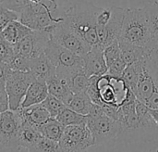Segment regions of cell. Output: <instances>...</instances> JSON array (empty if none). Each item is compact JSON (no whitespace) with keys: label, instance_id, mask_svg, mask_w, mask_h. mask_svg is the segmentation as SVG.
I'll list each match as a JSON object with an SVG mask.
<instances>
[{"label":"cell","instance_id":"obj_1","mask_svg":"<svg viewBox=\"0 0 158 152\" xmlns=\"http://www.w3.org/2000/svg\"><path fill=\"white\" fill-rule=\"evenodd\" d=\"M118 121L120 124L118 139L128 143L152 141L158 138V124L149 112V108L136 100L134 111L121 113Z\"/></svg>","mask_w":158,"mask_h":152},{"label":"cell","instance_id":"obj_2","mask_svg":"<svg viewBox=\"0 0 158 152\" xmlns=\"http://www.w3.org/2000/svg\"><path fill=\"white\" fill-rule=\"evenodd\" d=\"M101 7L91 2H78L66 8L63 23L91 47L99 46L96 19Z\"/></svg>","mask_w":158,"mask_h":152},{"label":"cell","instance_id":"obj_3","mask_svg":"<svg viewBox=\"0 0 158 152\" xmlns=\"http://www.w3.org/2000/svg\"><path fill=\"white\" fill-rule=\"evenodd\" d=\"M118 40L146 48L152 46L149 22L143 7L125 9Z\"/></svg>","mask_w":158,"mask_h":152},{"label":"cell","instance_id":"obj_4","mask_svg":"<svg viewBox=\"0 0 158 152\" xmlns=\"http://www.w3.org/2000/svg\"><path fill=\"white\" fill-rule=\"evenodd\" d=\"M44 54L56 68V76L66 81L72 74L83 71L82 57L61 46L50 38Z\"/></svg>","mask_w":158,"mask_h":152},{"label":"cell","instance_id":"obj_5","mask_svg":"<svg viewBox=\"0 0 158 152\" xmlns=\"http://www.w3.org/2000/svg\"><path fill=\"white\" fill-rule=\"evenodd\" d=\"M19 20L33 31L48 30L54 24L62 21L63 18H56L51 7L44 2L28 3L19 12Z\"/></svg>","mask_w":158,"mask_h":152},{"label":"cell","instance_id":"obj_6","mask_svg":"<svg viewBox=\"0 0 158 152\" xmlns=\"http://www.w3.org/2000/svg\"><path fill=\"white\" fill-rule=\"evenodd\" d=\"M87 116L86 125L92 133L94 146H108L118 139L120 124L105 112L96 116Z\"/></svg>","mask_w":158,"mask_h":152},{"label":"cell","instance_id":"obj_7","mask_svg":"<svg viewBox=\"0 0 158 152\" xmlns=\"http://www.w3.org/2000/svg\"><path fill=\"white\" fill-rule=\"evenodd\" d=\"M34 80L35 77L31 72L9 71L5 85L8 98L9 110L17 111L20 108L26 92Z\"/></svg>","mask_w":158,"mask_h":152},{"label":"cell","instance_id":"obj_8","mask_svg":"<svg viewBox=\"0 0 158 152\" xmlns=\"http://www.w3.org/2000/svg\"><path fill=\"white\" fill-rule=\"evenodd\" d=\"M59 145L63 152H87L94 141L86 124L70 125L65 127Z\"/></svg>","mask_w":158,"mask_h":152},{"label":"cell","instance_id":"obj_9","mask_svg":"<svg viewBox=\"0 0 158 152\" xmlns=\"http://www.w3.org/2000/svg\"><path fill=\"white\" fill-rule=\"evenodd\" d=\"M48 30L52 40L81 57L85 56L92 48L78 34L67 27L63 20L54 24Z\"/></svg>","mask_w":158,"mask_h":152},{"label":"cell","instance_id":"obj_10","mask_svg":"<svg viewBox=\"0 0 158 152\" xmlns=\"http://www.w3.org/2000/svg\"><path fill=\"white\" fill-rule=\"evenodd\" d=\"M21 124L18 111L7 110L0 113V148L19 150L18 136Z\"/></svg>","mask_w":158,"mask_h":152},{"label":"cell","instance_id":"obj_11","mask_svg":"<svg viewBox=\"0 0 158 152\" xmlns=\"http://www.w3.org/2000/svg\"><path fill=\"white\" fill-rule=\"evenodd\" d=\"M50 38L49 30H32L20 42L14 46L15 54H19L29 59H35L44 53Z\"/></svg>","mask_w":158,"mask_h":152},{"label":"cell","instance_id":"obj_12","mask_svg":"<svg viewBox=\"0 0 158 152\" xmlns=\"http://www.w3.org/2000/svg\"><path fill=\"white\" fill-rule=\"evenodd\" d=\"M111 19L106 26H97L96 32L99 39V46L103 49L118 40L122 27V21L125 9L122 7L113 6L111 7Z\"/></svg>","mask_w":158,"mask_h":152},{"label":"cell","instance_id":"obj_13","mask_svg":"<svg viewBox=\"0 0 158 152\" xmlns=\"http://www.w3.org/2000/svg\"><path fill=\"white\" fill-rule=\"evenodd\" d=\"M103 50L104 49L100 46H94L82 57L83 71L89 77L103 76L107 73L108 67L105 60Z\"/></svg>","mask_w":158,"mask_h":152},{"label":"cell","instance_id":"obj_14","mask_svg":"<svg viewBox=\"0 0 158 152\" xmlns=\"http://www.w3.org/2000/svg\"><path fill=\"white\" fill-rule=\"evenodd\" d=\"M156 87H157V85H156V79H155L150 68L148 67V65L146 63V59H145L134 94L138 100H140L145 104L147 102V100L155 93Z\"/></svg>","mask_w":158,"mask_h":152},{"label":"cell","instance_id":"obj_15","mask_svg":"<svg viewBox=\"0 0 158 152\" xmlns=\"http://www.w3.org/2000/svg\"><path fill=\"white\" fill-rule=\"evenodd\" d=\"M48 88L45 81L35 79L29 86L21 102L20 108H27L35 104H41L48 96Z\"/></svg>","mask_w":158,"mask_h":152},{"label":"cell","instance_id":"obj_16","mask_svg":"<svg viewBox=\"0 0 158 152\" xmlns=\"http://www.w3.org/2000/svg\"><path fill=\"white\" fill-rule=\"evenodd\" d=\"M17 111L19 113L22 122L25 121L38 128L51 118L49 112L42 104H35L27 108H19Z\"/></svg>","mask_w":158,"mask_h":152},{"label":"cell","instance_id":"obj_17","mask_svg":"<svg viewBox=\"0 0 158 152\" xmlns=\"http://www.w3.org/2000/svg\"><path fill=\"white\" fill-rule=\"evenodd\" d=\"M30 72L34 75L35 79H40L45 82L56 74L55 66L51 63L44 53L31 59Z\"/></svg>","mask_w":158,"mask_h":152},{"label":"cell","instance_id":"obj_18","mask_svg":"<svg viewBox=\"0 0 158 152\" xmlns=\"http://www.w3.org/2000/svg\"><path fill=\"white\" fill-rule=\"evenodd\" d=\"M46 84L49 94L60 99L67 106L69 100L71 99L72 96L74 95L70 90L68 82L65 79L59 78L56 74L50 79H48L46 81Z\"/></svg>","mask_w":158,"mask_h":152},{"label":"cell","instance_id":"obj_19","mask_svg":"<svg viewBox=\"0 0 158 152\" xmlns=\"http://www.w3.org/2000/svg\"><path fill=\"white\" fill-rule=\"evenodd\" d=\"M31 31L32 30L22 24L19 20H14L6 25V27L0 33V36L9 44L15 46L25 36H27Z\"/></svg>","mask_w":158,"mask_h":152},{"label":"cell","instance_id":"obj_20","mask_svg":"<svg viewBox=\"0 0 158 152\" xmlns=\"http://www.w3.org/2000/svg\"><path fill=\"white\" fill-rule=\"evenodd\" d=\"M118 45L121 51V57L128 65L148 57L149 49L146 47L138 46L120 40H118Z\"/></svg>","mask_w":158,"mask_h":152},{"label":"cell","instance_id":"obj_21","mask_svg":"<svg viewBox=\"0 0 158 152\" xmlns=\"http://www.w3.org/2000/svg\"><path fill=\"white\" fill-rule=\"evenodd\" d=\"M42 137V134L40 133V130L38 127H35L29 123L23 121L18 136V142L19 149H26L28 150L31 148L40 137Z\"/></svg>","mask_w":158,"mask_h":152},{"label":"cell","instance_id":"obj_22","mask_svg":"<svg viewBox=\"0 0 158 152\" xmlns=\"http://www.w3.org/2000/svg\"><path fill=\"white\" fill-rule=\"evenodd\" d=\"M143 8L146 12L149 22L152 38V46L150 48H152L158 46V2L148 1L144 4Z\"/></svg>","mask_w":158,"mask_h":152},{"label":"cell","instance_id":"obj_23","mask_svg":"<svg viewBox=\"0 0 158 152\" xmlns=\"http://www.w3.org/2000/svg\"><path fill=\"white\" fill-rule=\"evenodd\" d=\"M143 59L141 60H138L136 62H133L131 64H129L127 66V68L125 69L122 76H121L122 79L124 80V82L126 83L127 86L131 90H132L133 93L136 90L137 83H138L139 77H140V74L142 72V70H143V63H144V59Z\"/></svg>","mask_w":158,"mask_h":152},{"label":"cell","instance_id":"obj_24","mask_svg":"<svg viewBox=\"0 0 158 152\" xmlns=\"http://www.w3.org/2000/svg\"><path fill=\"white\" fill-rule=\"evenodd\" d=\"M65 126L61 124L56 118H49L44 124L39 127L40 133L43 137L59 142L63 133H64Z\"/></svg>","mask_w":158,"mask_h":152},{"label":"cell","instance_id":"obj_25","mask_svg":"<svg viewBox=\"0 0 158 152\" xmlns=\"http://www.w3.org/2000/svg\"><path fill=\"white\" fill-rule=\"evenodd\" d=\"M93 104L94 103L90 98V97L88 96V94L84 92V93L74 94L71 99L69 100V102L68 103L67 107L80 114L86 116L89 114Z\"/></svg>","mask_w":158,"mask_h":152},{"label":"cell","instance_id":"obj_26","mask_svg":"<svg viewBox=\"0 0 158 152\" xmlns=\"http://www.w3.org/2000/svg\"><path fill=\"white\" fill-rule=\"evenodd\" d=\"M56 119L65 127L70 125L86 124L87 122V116L72 111L71 109L68 108L67 106L59 112V114L56 117Z\"/></svg>","mask_w":158,"mask_h":152},{"label":"cell","instance_id":"obj_27","mask_svg":"<svg viewBox=\"0 0 158 152\" xmlns=\"http://www.w3.org/2000/svg\"><path fill=\"white\" fill-rule=\"evenodd\" d=\"M67 82L73 94L84 93L88 89L90 77L86 75L84 71H81L72 74L69 78H68Z\"/></svg>","mask_w":158,"mask_h":152},{"label":"cell","instance_id":"obj_28","mask_svg":"<svg viewBox=\"0 0 158 152\" xmlns=\"http://www.w3.org/2000/svg\"><path fill=\"white\" fill-rule=\"evenodd\" d=\"M27 150L29 152H63L59 142L48 139L43 136Z\"/></svg>","mask_w":158,"mask_h":152},{"label":"cell","instance_id":"obj_29","mask_svg":"<svg viewBox=\"0 0 158 152\" xmlns=\"http://www.w3.org/2000/svg\"><path fill=\"white\" fill-rule=\"evenodd\" d=\"M41 104L46 109L50 116L53 118H56L59 114V112L66 107V105L60 99L51 94H48L46 98Z\"/></svg>","mask_w":158,"mask_h":152},{"label":"cell","instance_id":"obj_30","mask_svg":"<svg viewBox=\"0 0 158 152\" xmlns=\"http://www.w3.org/2000/svg\"><path fill=\"white\" fill-rule=\"evenodd\" d=\"M103 52H104L105 60H106V65L108 67L115 60L121 58V51H120V47L118 45V40L113 42L112 44H110L109 46L105 47Z\"/></svg>","mask_w":158,"mask_h":152},{"label":"cell","instance_id":"obj_31","mask_svg":"<svg viewBox=\"0 0 158 152\" xmlns=\"http://www.w3.org/2000/svg\"><path fill=\"white\" fill-rule=\"evenodd\" d=\"M31 59L26 58L22 55L16 54L11 61L7 64L9 68L13 71H19V72H30L31 66Z\"/></svg>","mask_w":158,"mask_h":152},{"label":"cell","instance_id":"obj_32","mask_svg":"<svg viewBox=\"0 0 158 152\" xmlns=\"http://www.w3.org/2000/svg\"><path fill=\"white\" fill-rule=\"evenodd\" d=\"M15 55L14 46L0 36V62L8 64Z\"/></svg>","mask_w":158,"mask_h":152},{"label":"cell","instance_id":"obj_33","mask_svg":"<svg viewBox=\"0 0 158 152\" xmlns=\"http://www.w3.org/2000/svg\"><path fill=\"white\" fill-rule=\"evenodd\" d=\"M14 20H19V13L5 7H0V33Z\"/></svg>","mask_w":158,"mask_h":152},{"label":"cell","instance_id":"obj_34","mask_svg":"<svg viewBox=\"0 0 158 152\" xmlns=\"http://www.w3.org/2000/svg\"><path fill=\"white\" fill-rule=\"evenodd\" d=\"M128 64L126 63V61L121 58H119L118 59L115 60L112 64H110L108 66V71L107 73L113 76H117V77H121L125 69L127 68Z\"/></svg>","mask_w":158,"mask_h":152},{"label":"cell","instance_id":"obj_35","mask_svg":"<svg viewBox=\"0 0 158 152\" xmlns=\"http://www.w3.org/2000/svg\"><path fill=\"white\" fill-rule=\"evenodd\" d=\"M30 3V0H0V7L19 12L21 8Z\"/></svg>","mask_w":158,"mask_h":152},{"label":"cell","instance_id":"obj_36","mask_svg":"<svg viewBox=\"0 0 158 152\" xmlns=\"http://www.w3.org/2000/svg\"><path fill=\"white\" fill-rule=\"evenodd\" d=\"M111 14H112L111 7L109 8L101 7L96 19L97 26H106L111 19Z\"/></svg>","mask_w":158,"mask_h":152},{"label":"cell","instance_id":"obj_37","mask_svg":"<svg viewBox=\"0 0 158 152\" xmlns=\"http://www.w3.org/2000/svg\"><path fill=\"white\" fill-rule=\"evenodd\" d=\"M9 110L8 98L5 85H0V113Z\"/></svg>","mask_w":158,"mask_h":152},{"label":"cell","instance_id":"obj_38","mask_svg":"<svg viewBox=\"0 0 158 152\" xmlns=\"http://www.w3.org/2000/svg\"><path fill=\"white\" fill-rule=\"evenodd\" d=\"M11 69L6 63L0 62V85H6V80L8 75V72Z\"/></svg>","mask_w":158,"mask_h":152},{"label":"cell","instance_id":"obj_39","mask_svg":"<svg viewBox=\"0 0 158 152\" xmlns=\"http://www.w3.org/2000/svg\"><path fill=\"white\" fill-rule=\"evenodd\" d=\"M68 3H69V0H57V5H58L59 10H60L62 15H63L64 11L66 10V8L68 7H67Z\"/></svg>","mask_w":158,"mask_h":152},{"label":"cell","instance_id":"obj_40","mask_svg":"<svg viewBox=\"0 0 158 152\" xmlns=\"http://www.w3.org/2000/svg\"><path fill=\"white\" fill-rule=\"evenodd\" d=\"M149 112L155 122L158 124V109H149Z\"/></svg>","mask_w":158,"mask_h":152},{"label":"cell","instance_id":"obj_41","mask_svg":"<svg viewBox=\"0 0 158 152\" xmlns=\"http://www.w3.org/2000/svg\"><path fill=\"white\" fill-rule=\"evenodd\" d=\"M30 2H31V3H40V2H42V0H30Z\"/></svg>","mask_w":158,"mask_h":152}]
</instances>
